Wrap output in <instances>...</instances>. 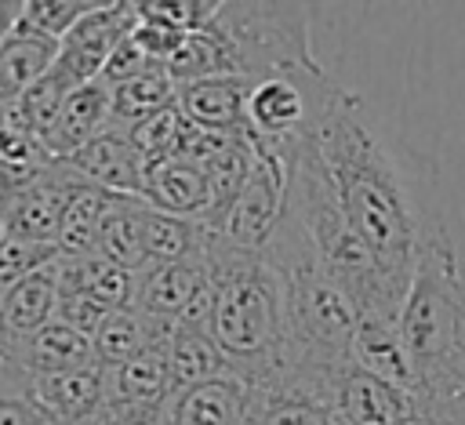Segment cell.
<instances>
[{"instance_id":"cell-22","label":"cell","mask_w":465,"mask_h":425,"mask_svg":"<svg viewBox=\"0 0 465 425\" xmlns=\"http://www.w3.org/2000/svg\"><path fill=\"white\" fill-rule=\"evenodd\" d=\"M174 91L178 84L171 80L167 65L160 69H149L142 76H131L124 84H113L109 87V127L113 131H127L163 109L174 105Z\"/></svg>"},{"instance_id":"cell-20","label":"cell","mask_w":465,"mask_h":425,"mask_svg":"<svg viewBox=\"0 0 465 425\" xmlns=\"http://www.w3.org/2000/svg\"><path fill=\"white\" fill-rule=\"evenodd\" d=\"M167 367H171V392L232 374V367H229L225 352L218 349V341L203 327H182V323H174V331H171Z\"/></svg>"},{"instance_id":"cell-4","label":"cell","mask_w":465,"mask_h":425,"mask_svg":"<svg viewBox=\"0 0 465 425\" xmlns=\"http://www.w3.org/2000/svg\"><path fill=\"white\" fill-rule=\"evenodd\" d=\"M312 62L309 11L302 4L225 0L203 33L182 40L167 62V73L174 84L211 76H243L254 84L276 69Z\"/></svg>"},{"instance_id":"cell-19","label":"cell","mask_w":465,"mask_h":425,"mask_svg":"<svg viewBox=\"0 0 465 425\" xmlns=\"http://www.w3.org/2000/svg\"><path fill=\"white\" fill-rule=\"evenodd\" d=\"M58 272H62V254L47 262L44 269L29 272L18 280L11 291H4V334L22 338L40 331L44 323L54 320L58 312Z\"/></svg>"},{"instance_id":"cell-23","label":"cell","mask_w":465,"mask_h":425,"mask_svg":"<svg viewBox=\"0 0 465 425\" xmlns=\"http://www.w3.org/2000/svg\"><path fill=\"white\" fill-rule=\"evenodd\" d=\"M171 331H174L171 323H160V320H153V316H145V312H138V309H120V312H113V316L98 327V334L91 338V345H94V363H98V367L124 363V360L138 356L142 349H149V345H156V341H167Z\"/></svg>"},{"instance_id":"cell-35","label":"cell","mask_w":465,"mask_h":425,"mask_svg":"<svg viewBox=\"0 0 465 425\" xmlns=\"http://www.w3.org/2000/svg\"><path fill=\"white\" fill-rule=\"evenodd\" d=\"M0 425H44V418L25 400V371H18L15 363L0 378Z\"/></svg>"},{"instance_id":"cell-24","label":"cell","mask_w":465,"mask_h":425,"mask_svg":"<svg viewBox=\"0 0 465 425\" xmlns=\"http://www.w3.org/2000/svg\"><path fill=\"white\" fill-rule=\"evenodd\" d=\"M142 222H145V200H131V196H116L102 229H98V247L94 254L116 262L120 269L127 272H142L149 265L145 258V232H142Z\"/></svg>"},{"instance_id":"cell-15","label":"cell","mask_w":465,"mask_h":425,"mask_svg":"<svg viewBox=\"0 0 465 425\" xmlns=\"http://www.w3.org/2000/svg\"><path fill=\"white\" fill-rule=\"evenodd\" d=\"M349 363L389 385L418 392V374L400 338L396 316H360L352 331V345H349Z\"/></svg>"},{"instance_id":"cell-36","label":"cell","mask_w":465,"mask_h":425,"mask_svg":"<svg viewBox=\"0 0 465 425\" xmlns=\"http://www.w3.org/2000/svg\"><path fill=\"white\" fill-rule=\"evenodd\" d=\"M18 15H22V4H18V0H0V44L15 33Z\"/></svg>"},{"instance_id":"cell-33","label":"cell","mask_w":465,"mask_h":425,"mask_svg":"<svg viewBox=\"0 0 465 425\" xmlns=\"http://www.w3.org/2000/svg\"><path fill=\"white\" fill-rule=\"evenodd\" d=\"M134 7H138V18L167 25L182 36H193L214 22L222 4L218 0H134Z\"/></svg>"},{"instance_id":"cell-27","label":"cell","mask_w":465,"mask_h":425,"mask_svg":"<svg viewBox=\"0 0 465 425\" xmlns=\"http://www.w3.org/2000/svg\"><path fill=\"white\" fill-rule=\"evenodd\" d=\"M116 196L102 193V189H91V185H76V193L69 196L65 203V214H62V229H58V254L62 258H87L94 254L98 247V229L109 214Z\"/></svg>"},{"instance_id":"cell-34","label":"cell","mask_w":465,"mask_h":425,"mask_svg":"<svg viewBox=\"0 0 465 425\" xmlns=\"http://www.w3.org/2000/svg\"><path fill=\"white\" fill-rule=\"evenodd\" d=\"M58 258V247L47 243H25V240H4L0 243V291H11L18 280H25L29 272L44 269L47 262Z\"/></svg>"},{"instance_id":"cell-9","label":"cell","mask_w":465,"mask_h":425,"mask_svg":"<svg viewBox=\"0 0 465 425\" xmlns=\"http://www.w3.org/2000/svg\"><path fill=\"white\" fill-rule=\"evenodd\" d=\"M76 193V178L54 160L36 182L0 193V225L11 240H25V243H58V229H62V214L69 196Z\"/></svg>"},{"instance_id":"cell-12","label":"cell","mask_w":465,"mask_h":425,"mask_svg":"<svg viewBox=\"0 0 465 425\" xmlns=\"http://www.w3.org/2000/svg\"><path fill=\"white\" fill-rule=\"evenodd\" d=\"M251 414H254V389L240 374H225L171 392L160 425H251Z\"/></svg>"},{"instance_id":"cell-10","label":"cell","mask_w":465,"mask_h":425,"mask_svg":"<svg viewBox=\"0 0 465 425\" xmlns=\"http://www.w3.org/2000/svg\"><path fill=\"white\" fill-rule=\"evenodd\" d=\"M25 400L51 425H98L105 410V374L98 363L62 374H25Z\"/></svg>"},{"instance_id":"cell-37","label":"cell","mask_w":465,"mask_h":425,"mask_svg":"<svg viewBox=\"0 0 465 425\" xmlns=\"http://www.w3.org/2000/svg\"><path fill=\"white\" fill-rule=\"evenodd\" d=\"M11 371V349H7V334H0V378Z\"/></svg>"},{"instance_id":"cell-18","label":"cell","mask_w":465,"mask_h":425,"mask_svg":"<svg viewBox=\"0 0 465 425\" xmlns=\"http://www.w3.org/2000/svg\"><path fill=\"white\" fill-rule=\"evenodd\" d=\"M102 131H109V87L94 80L65 98L54 127L44 134V149L51 153V160H65L87 142H94Z\"/></svg>"},{"instance_id":"cell-26","label":"cell","mask_w":465,"mask_h":425,"mask_svg":"<svg viewBox=\"0 0 465 425\" xmlns=\"http://www.w3.org/2000/svg\"><path fill=\"white\" fill-rule=\"evenodd\" d=\"M62 283L65 287H76V291H84L91 298H98L113 312L134 305V272L120 269L116 262H109L102 254L62 258Z\"/></svg>"},{"instance_id":"cell-8","label":"cell","mask_w":465,"mask_h":425,"mask_svg":"<svg viewBox=\"0 0 465 425\" xmlns=\"http://www.w3.org/2000/svg\"><path fill=\"white\" fill-rule=\"evenodd\" d=\"M323 400L334 407V414L345 425H418L425 414L418 392L389 385L352 363L327 381Z\"/></svg>"},{"instance_id":"cell-1","label":"cell","mask_w":465,"mask_h":425,"mask_svg":"<svg viewBox=\"0 0 465 425\" xmlns=\"http://www.w3.org/2000/svg\"><path fill=\"white\" fill-rule=\"evenodd\" d=\"M316 149L331 171L349 229L371 251L385 280L407 298L429 236L454 214L436 167L421 153L385 142L363 120L356 91H345L334 105L316 134Z\"/></svg>"},{"instance_id":"cell-6","label":"cell","mask_w":465,"mask_h":425,"mask_svg":"<svg viewBox=\"0 0 465 425\" xmlns=\"http://www.w3.org/2000/svg\"><path fill=\"white\" fill-rule=\"evenodd\" d=\"M287 193H291V167L269 153H258L240 196L232 200V207L225 211V218L218 222L211 236L229 251L265 254L283 222Z\"/></svg>"},{"instance_id":"cell-7","label":"cell","mask_w":465,"mask_h":425,"mask_svg":"<svg viewBox=\"0 0 465 425\" xmlns=\"http://www.w3.org/2000/svg\"><path fill=\"white\" fill-rule=\"evenodd\" d=\"M138 25V7L134 0H109V4H94L58 44V58H54V73H62L73 87L94 84L105 69V62L113 58V51L131 36V29Z\"/></svg>"},{"instance_id":"cell-14","label":"cell","mask_w":465,"mask_h":425,"mask_svg":"<svg viewBox=\"0 0 465 425\" xmlns=\"http://www.w3.org/2000/svg\"><path fill=\"white\" fill-rule=\"evenodd\" d=\"M142 200L153 211L193 218V222H207V214L214 207L211 182H207L203 167H196L185 156H174V160H163V163H149L145 178H142Z\"/></svg>"},{"instance_id":"cell-17","label":"cell","mask_w":465,"mask_h":425,"mask_svg":"<svg viewBox=\"0 0 465 425\" xmlns=\"http://www.w3.org/2000/svg\"><path fill=\"white\" fill-rule=\"evenodd\" d=\"M171 341V338H167ZM167 341L142 349L138 356L102 367L105 374V403L116 407H156L171 396V367H167Z\"/></svg>"},{"instance_id":"cell-16","label":"cell","mask_w":465,"mask_h":425,"mask_svg":"<svg viewBox=\"0 0 465 425\" xmlns=\"http://www.w3.org/2000/svg\"><path fill=\"white\" fill-rule=\"evenodd\" d=\"M7 349H11V363L25 374H62V371H76V367L94 363L91 338L73 331L62 320H51L33 334L7 338Z\"/></svg>"},{"instance_id":"cell-3","label":"cell","mask_w":465,"mask_h":425,"mask_svg":"<svg viewBox=\"0 0 465 425\" xmlns=\"http://www.w3.org/2000/svg\"><path fill=\"white\" fill-rule=\"evenodd\" d=\"M214 265V305L207 334L225 352L232 374L251 389H276L287 367L283 280L265 254H240L207 236Z\"/></svg>"},{"instance_id":"cell-28","label":"cell","mask_w":465,"mask_h":425,"mask_svg":"<svg viewBox=\"0 0 465 425\" xmlns=\"http://www.w3.org/2000/svg\"><path fill=\"white\" fill-rule=\"evenodd\" d=\"M142 232H145V258L149 262H182V258L196 254L211 236L203 222L163 214V211H153L149 203H145Z\"/></svg>"},{"instance_id":"cell-11","label":"cell","mask_w":465,"mask_h":425,"mask_svg":"<svg viewBox=\"0 0 465 425\" xmlns=\"http://www.w3.org/2000/svg\"><path fill=\"white\" fill-rule=\"evenodd\" d=\"M76 185H91L102 189L109 196H131L142 200V178H145V163L134 153V145L127 142L124 131H102L94 142H87L84 149H76L73 156L58 160Z\"/></svg>"},{"instance_id":"cell-30","label":"cell","mask_w":465,"mask_h":425,"mask_svg":"<svg viewBox=\"0 0 465 425\" xmlns=\"http://www.w3.org/2000/svg\"><path fill=\"white\" fill-rule=\"evenodd\" d=\"M124 134L134 145V153L142 156V163L149 167V163H163V160L182 156V145L189 138V120L171 105V109H163V113L127 127Z\"/></svg>"},{"instance_id":"cell-32","label":"cell","mask_w":465,"mask_h":425,"mask_svg":"<svg viewBox=\"0 0 465 425\" xmlns=\"http://www.w3.org/2000/svg\"><path fill=\"white\" fill-rule=\"evenodd\" d=\"M98 0H25L18 15V33L47 36V40H65V33L94 7Z\"/></svg>"},{"instance_id":"cell-31","label":"cell","mask_w":465,"mask_h":425,"mask_svg":"<svg viewBox=\"0 0 465 425\" xmlns=\"http://www.w3.org/2000/svg\"><path fill=\"white\" fill-rule=\"evenodd\" d=\"M76 87L62 76V73H54V65H51V73L47 76H40L11 109H15V116L33 131V134H47L51 127H54V120H58V113H62V105H65V98L73 94Z\"/></svg>"},{"instance_id":"cell-29","label":"cell","mask_w":465,"mask_h":425,"mask_svg":"<svg viewBox=\"0 0 465 425\" xmlns=\"http://www.w3.org/2000/svg\"><path fill=\"white\" fill-rule=\"evenodd\" d=\"M251 425H345L331 403L298 389H254V414Z\"/></svg>"},{"instance_id":"cell-39","label":"cell","mask_w":465,"mask_h":425,"mask_svg":"<svg viewBox=\"0 0 465 425\" xmlns=\"http://www.w3.org/2000/svg\"><path fill=\"white\" fill-rule=\"evenodd\" d=\"M4 240H7V232H4V225H0V243H4Z\"/></svg>"},{"instance_id":"cell-5","label":"cell","mask_w":465,"mask_h":425,"mask_svg":"<svg viewBox=\"0 0 465 425\" xmlns=\"http://www.w3.org/2000/svg\"><path fill=\"white\" fill-rule=\"evenodd\" d=\"M345 91L349 87L327 76L320 62L276 69L251 84L243 134L258 153H269L294 171Z\"/></svg>"},{"instance_id":"cell-2","label":"cell","mask_w":465,"mask_h":425,"mask_svg":"<svg viewBox=\"0 0 465 425\" xmlns=\"http://www.w3.org/2000/svg\"><path fill=\"white\" fill-rule=\"evenodd\" d=\"M396 327L418 374V396L425 403L465 400V222L458 211L429 236Z\"/></svg>"},{"instance_id":"cell-21","label":"cell","mask_w":465,"mask_h":425,"mask_svg":"<svg viewBox=\"0 0 465 425\" xmlns=\"http://www.w3.org/2000/svg\"><path fill=\"white\" fill-rule=\"evenodd\" d=\"M54 58H58V40L15 29L0 44V105L11 109L40 76L51 73Z\"/></svg>"},{"instance_id":"cell-38","label":"cell","mask_w":465,"mask_h":425,"mask_svg":"<svg viewBox=\"0 0 465 425\" xmlns=\"http://www.w3.org/2000/svg\"><path fill=\"white\" fill-rule=\"evenodd\" d=\"M0 334H4V291H0Z\"/></svg>"},{"instance_id":"cell-13","label":"cell","mask_w":465,"mask_h":425,"mask_svg":"<svg viewBox=\"0 0 465 425\" xmlns=\"http://www.w3.org/2000/svg\"><path fill=\"white\" fill-rule=\"evenodd\" d=\"M247 94H251V80H243V76H211V80L178 84L174 109L200 131L236 134V131L247 127Z\"/></svg>"},{"instance_id":"cell-40","label":"cell","mask_w":465,"mask_h":425,"mask_svg":"<svg viewBox=\"0 0 465 425\" xmlns=\"http://www.w3.org/2000/svg\"><path fill=\"white\" fill-rule=\"evenodd\" d=\"M44 425H51V421H44ZM98 425H102V421H98Z\"/></svg>"},{"instance_id":"cell-25","label":"cell","mask_w":465,"mask_h":425,"mask_svg":"<svg viewBox=\"0 0 465 425\" xmlns=\"http://www.w3.org/2000/svg\"><path fill=\"white\" fill-rule=\"evenodd\" d=\"M51 163L54 160L44 149V138L33 134L15 116V109H7L0 120V193H11V189L36 182Z\"/></svg>"}]
</instances>
